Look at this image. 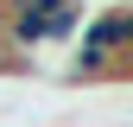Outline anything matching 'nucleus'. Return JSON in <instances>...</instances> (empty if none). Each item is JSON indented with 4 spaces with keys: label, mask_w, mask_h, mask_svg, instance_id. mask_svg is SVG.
I'll list each match as a JSON object with an SVG mask.
<instances>
[{
    "label": "nucleus",
    "mask_w": 133,
    "mask_h": 127,
    "mask_svg": "<svg viewBox=\"0 0 133 127\" xmlns=\"http://www.w3.org/2000/svg\"><path fill=\"white\" fill-rule=\"evenodd\" d=\"M76 45L82 51H102V57H133V13L114 0V7H102V13H89V19L76 26Z\"/></svg>",
    "instance_id": "obj_1"
},
{
    "label": "nucleus",
    "mask_w": 133,
    "mask_h": 127,
    "mask_svg": "<svg viewBox=\"0 0 133 127\" xmlns=\"http://www.w3.org/2000/svg\"><path fill=\"white\" fill-rule=\"evenodd\" d=\"M0 7H63V0H0Z\"/></svg>",
    "instance_id": "obj_2"
}]
</instances>
